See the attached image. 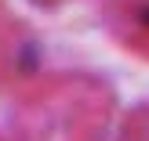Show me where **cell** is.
Here are the masks:
<instances>
[{"mask_svg": "<svg viewBox=\"0 0 149 141\" xmlns=\"http://www.w3.org/2000/svg\"><path fill=\"white\" fill-rule=\"evenodd\" d=\"M138 22L149 29V4H142V7H138Z\"/></svg>", "mask_w": 149, "mask_h": 141, "instance_id": "obj_1", "label": "cell"}]
</instances>
